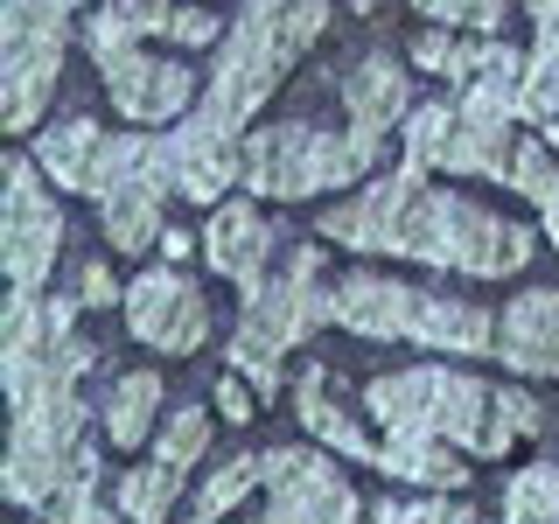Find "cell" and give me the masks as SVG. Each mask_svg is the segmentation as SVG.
I'll list each match as a JSON object with an SVG mask.
<instances>
[{"mask_svg":"<svg viewBox=\"0 0 559 524\" xmlns=\"http://www.w3.org/2000/svg\"><path fill=\"white\" fill-rule=\"evenodd\" d=\"M78 308L84 301H43V294H8V322H0V378H8V468L0 489L22 511H43L49 489L63 483V468L84 448V398L78 378L92 371V343L78 336Z\"/></svg>","mask_w":559,"mask_h":524,"instance_id":"1","label":"cell"},{"mask_svg":"<svg viewBox=\"0 0 559 524\" xmlns=\"http://www.w3.org/2000/svg\"><path fill=\"white\" fill-rule=\"evenodd\" d=\"M329 35V0H245V14L224 28V57L210 70V92L189 105V119L168 133L175 189L197 203H224L238 182V147L252 112L280 92L294 63Z\"/></svg>","mask_w":559,"mask_h":524,"instance_id":"2","label":"cell"},{"mask_svg":"<svg viewBox=\"0 0 559 524\" xmlns=\"http://www.w3.org/2000/svg\"><path fill=\"white\" fill-rule=\"evenodd\" d=\"M322 238L349 245V252H392V259H427L448 273H476V279H503L532 259V231L497 210L433 189L427 168H392L378 182H364L349 203L322 210Z\"/></svg>","mask_w":559,"mask_h":524,"instance_id":"3","label":"cell"},{"mask_svg":"<svg viewBox=\"0 0 559 524\" xmlns=\"http://www.w3.org/2000/svg\"><path fill=\"white\" fill-rule=\"evenodd\" d=\"M322 322H336V287L322 279V252L287 245L280 273H266V287L245 294V314H238L224 357H231V371L259 384V398H280V357Z\"/></svg>","mask_w":559,"mask_h":524,"instance_id":"4","label":"cell"},{"mask_svg":"<svg viewBox=\"0 0 559 524\" xmlns=\"http://www.w3.org/2000/svg\"><path fill=\"white\" fill-rule=\"evenodd\" d=\"M336 322L357 336H399V343H427V349H454V357H483L497 349V322L476 301H448V294H419L392 273H343L336 279Z\"/></svg>","mask_w":559,"mask_h":524,"instance_id":"5","label":"cell"},{"mask_svg":"<svg viewBox=\"0 0 559 524\" xmlns=\"http://www.w3.org/2000/svg\"><path fill=\"white\" fill-rule=\"evenodd\" d=\"M364 406L384 433H433L468 454H503L518 441L497 427V392L468 371H384L364 384Z\"/></svg>","mask_w":559,"mask_h":524,"instance_id":"6","label":"cell"},{"mask_svg":"<svg viewBox=\"0 0 559 524\" xmlns=\"http://www.w3.org/2000/svg\"><path fill=\"white\" fill-rule=\"evenodd\" d=\"M378 147L357 133H322V127H301V119H287V127H259L245 133L238 147V182L252 189V196H322V189H349L357 175H371Z\"/></svg>","mask_w":559,"mask_h":524,"instance_id":"7","label":"cell"},{"mask_svg":"<svg viewBox=\"0 0 559 524\" xmlns=\"http://www.w3.org/2000/svg\"><path fill=\"white\" fill-rule=\"evenodd\" d=\"M63 14L70 0H0V119H8V133H28L57 92Z\"/></svg>","mask_w":559,"mask_h":524,"instance_id":"8","label":"cell"},{"mask_svg":"<svg viewBox=\"0 0 559 524\" xmlns=\"http://www.w3.org/2000/svg\"><path fill=\"white\" fill-rule=\"evenodd\" d=\"M92 43V63L105 78V92L127 119L140 127H168V119H189V105H197V78H189L182 63L154 57V49L127 43V35H84Z\"/></svg>","mask_w":559,"mask_h":524,"instance_id":"9","label":"cell"},{"mask_svg":"<svg viewBox=\"0 0 559 524\" xmlns=\"http://www.w3.org/2000/svg\"><path fill=\"white\" fill-rule=\"evenodd\" d=\"M63 245V210L43 196V162L8 154V203H0V259H8V287L43 294L49 266Z\"/></svg>","mask_w":559,"mask_h":524,"instance_id":"10","label":"cell"},{"mask_svg":"<svg viewBox=\"0 0 559 524\" xmlns=\"http://www.w3.org/2000/svg\"><path fill=\"white\" fill-rule=\"evenodd\" d=\"M259 483H266L273 524H349L364 511L357 489L336 476V462L314 448H266L259 454Z\"/></svg>","mask_w":559,"mask_h":524,"instance_id":"11","label":"cell"},{"mask_svg":"<svg viewBox=\"0 0 559 524\" xmlns=\"http://www.w3.org/2000/svg\"><path fill=\"white\" fill-rule=\"evenodd\" d=\"M127 329L147 349H162V357H189V349L210 343V301L197 294L189 273L154 266L127 287Z\"/></svg>","mask_w":559,"mask_h":524,"instance_id":"12","label":"cell"},{"mask_svg":"<svg viewBox=\"0 0 559 524\" xmlns=\"http://www.w3.org/2000/svg\"><path fill=\"white\" fill-rule=\"evenodd\" d=\"M273 245H280V238H273L266 210H259V203H231V196L217 203V217H210V231H203L210 266L231 279L238 294L266 287V273H273Z\"/></svg>","mask_w":559,"mask_h":524,"instance_id":"13","label":"cell"},{"mask_svg":"<svg viewBox=\"0 0 559 524\" xmlns=\"http://www.w3.org/2000/svg\"><path fill=\"white\" fill-rule=\"evenodd\" d=\"M343 112H349V133L357 140H378L392 133V127H406V112H413V78L406 70H399L392 57H384V49H371V57H357L343 70Z\"/></svg>","mask_w":559,"mask_h":524,"instance_id":"14","label":"cell"},{"mask_svg":"<svg viewBox=\"0 0 559 524\" xmlns=\"http://www.w3.org/2000/svg\"><path fill=\"white\" fill-rule=\"evenodd\" d=\"M84 35H127V43H147V35H168L182 49L217 43L224 22L210 8H182V0H98Z\"/></svg>","mask_w":559,"mask_h":524,"instance_id":"15","label":"cell"},{"mask_svg":"<svg viewBox=\"0 0 559 524\" xmlns=\"http://www.w3.org/2000/svg\"><path fill=\"white\" fill-rule=\"evenodd\" d=\"M497 357H503V371L559 378V294L552 287H532V294H518V301L503 308Z\"/></svg>","mask_w":559,"mask_h":524,"instance_id":"16","label":"cell"},{"mask_svg":"<svg viewBox=\"0 0 559 524\" xmlns=\"http://www.w3.org/2000/svg\"><path fill=\"white\" fill-rule=\"evenodd\" d=\"M294 413H301V427H308L322 448L349 454V462H378V448L364 441V427L343 413L336 384H329V364H301V378H294Z\"/></svg>","mask_w":559,"mask_h":524,"instance_id":"17","label":"cell"},{"mask_svg":"<svg viewBox=\"0 0 559 524\" xmlns=\"http://www.w3.org/2000/svg\"><path fill=\"white\" fill-rule=\"evenodd\" d=\"M413 63L441 70V78H454V84L483 78V70H524V57L503 43V35H454L441 22H433L427 35H413Z\"/></svg>","mask_w":559,"mask_h":524,"instance_id":"18","label":"cell"},{"mask_svg":"<svg viewBox=\"0 0 559 524\" xmlns=\"http://www.w3.org/2000/svg\"><path fill=\"white\" fill-rule=\"evenodd\" d=\"M462 454H468V448H454V441H433V433H392V441L378 448V468H384L392 483L454 489V483H468Z\"/></svg>","mask_w":559,"mask_h":524,"instance_id":"19","label":"cell"},{"mask_svg":"<svg viewBox=\"0 0 559 524\" xmlns=\"http://www.w3.org/2000/svg\"><path fill=\"white\" fill-rule=\"evenodd\" d=\"M98 154H105V133L98 119H63V127H49L35 140V162L57 189H78V196H92V175H98Z\"/></svg>","mask_w":559,"mask_h":524,"instance_id":"20","label":"cell"},{"mask_svg":"<svg viewBox=\"0 0 559 524\" xmlns=\"http://www.w3.org/2000/svg\"><path fill=\"white\" fill-rule=\"evenodd\" d=\"M154 413H162V378L127 371V378H112V392H105V406H98V433L112 448H140L154 433Z\"/></svg>","mask_w":559,"mask_h":524,"instance_id":"21","label":"cell"},{"mask_svg":"<svg viewBox=\"0 0 559 524\" xmlns=\"http://www.w3.org/2000/svg\"><path fill=\"white\" fill-rule=\"evenodd\" d=\"M162 203H168V189H119V196H105L98 203L105 238H112L127 259L154 252V245H162Z\"/></svg>","mask_w":559,"mask_h":524,"instance_id":"22","label":"cell"},{"mask_svg":"<svg viewBox=\"0 0 559 524\" xmlns=\"http://www.w3.org/2000/svg\"><path fill=\"white\" fill-rule=\"evenodd\" d=\"M518 112L532 119L538 133L559 119V35L538 28V49L524 57V78H518Z\"/></svg>","mask_w":559,"mask_h":524,"instance_id":"23","label":"cell"},{"mask_svg":"<svg viewBox=\"0 0 559 524\" xmlns=\"http://www.w3.org/2000/svg\"><path fill=\"white\" fill-rule=\"evenodd\" d=\"M503 517L511 524H559V462H532L503 483Z\"/></svg>","mask_w":559,"mask_h":524,"instance_id":"24","label":"cell"},{"mask_svg":"<svg viewBox=\"0 0 559 524\" xmlns=\"http://www.w3.org/2000/svg\"><path fill=\"white\" fill-rule=\"evenodd\" d=\"M98 448L84 441L78 448V462L63 468V483L49 489V503H43V517H70V524H84V517H105V503H98Z\"/></svg>","mask_w":559,"mask_h":524,"instance_id":"25","label":"cell"},{"mask_svg":"<svg viewBox=\"0 0 559 524\" xmlns=\"http://www.w3.org/2000/svg\"><path fill=\"white\" fill-rule=\"evenodd\" d=\"M503 189H518L524 203H546V210H552V203H559V147H552V140H518Z\"/></svg>","mask_w":559,"mask_h":524,"instance_id":"26","label":"cell"},{"mask_svg":"<svg viewBox=\"0 0 559 524\" xmlns=\"http://www.w3.org/2000/svg\"><path fill=\"white\" fill-rule=\"evenodd\" d=\"M203 448H210V413L203 406H175L162 441H154V462H162L168 476H189V468L203 462Z\"/></svg>","mask_w":559,"mask_h":524,"instance_id":"27","label":"cell"},{"mask_svg":"<svg viewBox=\"0 0 559 524\" xmlns=\"http://www.w3.org/2000/svg\"><path fill=\"white\" fill-rule=\"evenodd\" d=\"M175 489H182V476H168L162 462H147V468H133V476H119L112 503H119V517H140V524H154V517H168Z\"/></svg>","mask_w":559,"mask_h":524,"instance_id":"28","label":"cell"},{"mask_svg":"<svg viewBox=\"0 0 559 524\" xmlns=\"http://www.w3.org/2000/svg\"><path fill=\"white\" fill-rule=\"evenodd\" d=\"M252 483H259V454H231V462L210 468V483L197 489L189 511H197V517H224V511H238V503H245V489H252Z\"/></svg>","mask_w":559,"mask_h":524,"instance_id":"29","label":"cell"},{"mask_svg":"<svg viewBox=\"0 0 559 524\" xmlns=\"http://www.w3.org/2000/svg\"><path fill=\"white\" fill-rule=\"evenodd\" d=\"M448 127H454V105H413L406 112V162L413 168H441Z\"/></svg>","mask_w":559,"mask_h":524,"instance_id":"30","label":"cell"},{"mask_svg":"<svg viewBox=\"0 0 559 524\" xmlns=\"http://www.w3.org/2000/svg\"><path fill=\"white\" fill-rule=\"evenodd\" d=\"M378 517H384V524H441V517L468 524L476 511H468L462 497H448V489H433V497H384V503H378Z\"/></svg>","mask_w":559,"mask_h":524,"instance_id":"31","label":"cell"},{"mask_svg":"<svg viewBox=\"0 0 559 524\" xmlns=\"http://www.w3.org/2000/svg\"><path fill=\"white\" fill-rule=\"evenodd\" d=\"M427 22L441 28H476V35H497L503 28V0H413Z\"/></svg>","mask_w":559,"mask_h":524,"instance_id":"32","label":"cell"},{"mask_svg":"<svg viewBox=\"0 0 559 524\" xmlns=\"http://www.w3.org/2000/svg\"><path fill=\"white\" fill-rule=\"evenodd\" d=\"M497 427L524 441V433H546V413H538L532 392H518V384H497Z\"/></svg>","mask_w":559,"mask_h":524,"instance_id":"33","label":"cell"},{"mask_svg":"<svg viewBox=\"0 0 559 524\" xmlns=\"http://www.w3.org/2000/svg\"><path fill=\"white\" fill-rule=\"evenodd\" d=\"M112 294H119V279L105 259H84V273H78V301L84 308H112Z\"/></svg>","mask_w":559,"mask_h":524,"instance_id":"34","label":"cell"},{"mask_svg":"<svg viewBox=\"0 0 559 524\" xmlns=\"http://www.w3.org/2000/svg\"><path fill=\"white\" fill-rule=\"evenodd\" d=\"M524 8H532V22L546 35H559V0H524Z\"/></svg>","mask_w":559,"mask_h":524,"instance_id":"35","label":"cell"},{"mask_svg":"<svg viewBox=\"0 0 559 524\" xmlns=\"http://www.w3.org/2000/svg\"><path fill=\"white\" fill-rule=\"evenodd\" d=\"M546 238H552V245H559V203H552V210H546Z\"/></svg>","mask_w":559,"mask_h":524,"instance_id":"36","label":"cell"},{"mask_svg":"<svg viewBox=\"0 0 559 524\" xmlns=\"http://www.w3.org/2000/svg\"><path fill=\"white\" fill-rule=\"evenodd\" d=\"M546 140H552V147H559V119H552V127H546Z\"/></svg>","mask_w":559,"mask_h":524,"instance_id":"37","label":"cell"},{"mask_svg":"<svg viewBox=\"0 0 559 524\" xmlns=\"http://www.w3.org/2000/svg\"><path fill=\"white\" fill-rule=\"evenodd\" d=\"M70 8H98V0H70Z\"/></svg>","mask_w":559,"mask_h":524,"instance_id":"38","label":"cell"}]
</instances>
